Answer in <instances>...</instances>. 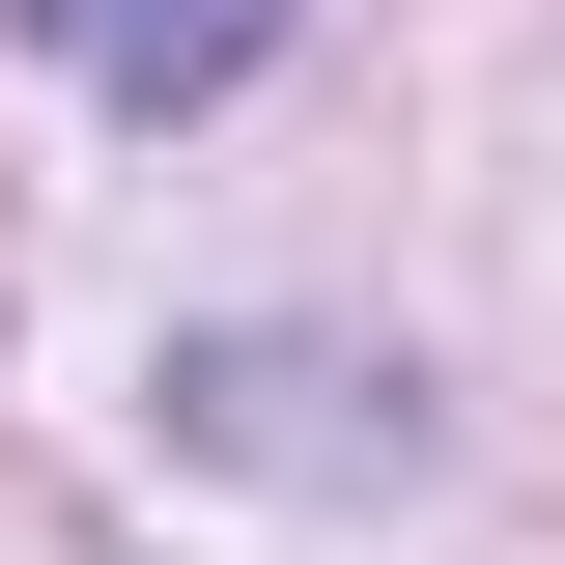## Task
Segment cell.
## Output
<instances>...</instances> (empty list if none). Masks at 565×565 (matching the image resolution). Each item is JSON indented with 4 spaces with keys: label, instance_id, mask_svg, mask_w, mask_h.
<instances>
[{
    "label": "cell",
    "instance_id": "cell-1",
    "mask_svg": "<svg viewBox=\"0 0 565 565\" xmlns=\"http://www.w3.org/2000/svg\"><path fill=\"white\" fill-rule=\"evenodd\" d=\"M170 424H199V452H311V481H424V396H367V367H311V340H199Z\"/></svg>",
    "mask_w": 565,
    "mask_h": 565
},
{
    "label": "cell",
    "instance_id": "cell-2",
    "mask_svg": "<svg viewBox=\"0 0 565 565\" xmlns=\"http://www.w3.org/2000/svg\"><path fill=\"white\" fill-rule=\"evenodd\" d=\"M29 57H57L85 114H141V141H170V114H226V85L282 57V0H29Z\"/></svg>",
    "mask_w": 565,
    "mask_h": 565
}]
</instances>
